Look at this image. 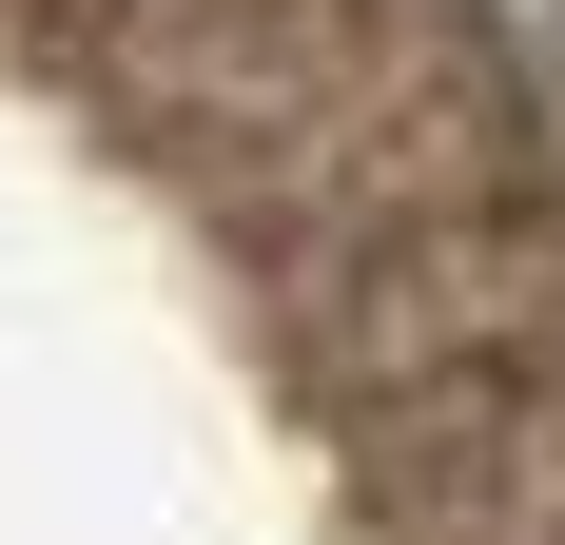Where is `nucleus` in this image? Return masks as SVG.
<instances>
[{
	"label": "nucleus",
	"mask_w": 565,
	"mask_h": 545,
	"mask_svg": "<svg viewBox=\"0 0 565 545\" xmlns=\"http://www.w3.org/2000/svg\"><path fill=\"white\" fill-rule=\"evenodd\" d=\"M488 40H508L526 78H546V98H565V0H488Z\"/></svg>",
	"instance_id": "nucleus-1"
}]
</instances>
